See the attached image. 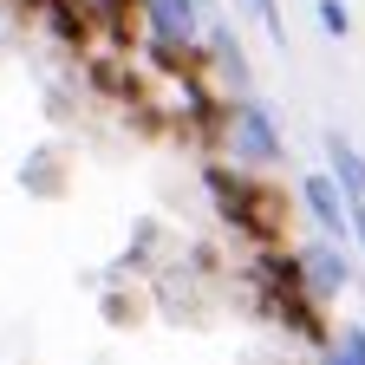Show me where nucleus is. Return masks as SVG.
<instances>
[{"instance_id":"nucleus-10","label":"nucleus","mask_w":365,"mask_h":365,"mask_svg":"<svg viewBox=\"0 0 365 365\" xmlns=\"http://www.w3.org/2000/svg\"><path fill=\"white\" fill-rule=\"evenodd\" d=\"M235 7H242V14H248V20H255V26L274 39V46H287V20H281V0H235Z\"/></svg>"},{"instance_id":"nucleus-5","label":"nucleus","mask_w":365,"mask_h":365,"mask_svg":"<svg viewBox=\"0 0 365 365\" xmlns=\"http://www.w3.org/2000/svg\"><path fill=\"white\" fill-rule=\"evenodd\" d=\"M294 261H300V281H307V294H313L319 307H333V300L359 281V255H352V242H333V235H307V242H294Z\"/></svg>"},{"instance_id":"nucleus-12","label":"nucleus","mask_w":365,"mask_h":365,"mask_svg":"<svg viewBox=\"0 0 365 365\" xmlns=\"http://www.w3.org/2000/svg\"><path fill=\"white\" fill-rule=\"evenodd\" d=\"M327 352H333L339 365H365V327H359V319H352V327H339Z\"/></svg>"},{"instance_id":"nucleus-2","label":"nucleus","mask_w":365,"mask_h":365,"mask_svg":"<svg viewBox=\"0 0 365 365\" xmlns=\"http://www.w3.org/2000/svg\"><path fill=\"white\" fill-rule=\"evenodd\" d=\"M202 190L215 202V222H228L248 248H274L287 242V202L261 170H235V163H202Z\"/></svg>"},{"instance_id":"nucleus-1","label":"nucleus","mask_w":365,"mask_h":365,"mask_svg":"<svg viewBox=\"0 0 365 365\" xmlns=\"http://www.w3.org/2000/svg\"><path fill=\"white\" fill-rule=\"evenodd\" d=\"M242 281H248V300L261 319L287 327L294 339H307L313 352L333 346V327H327V307H319L300 281V261H294V242H274V248H248L242 261Z\"/></svg>"},{"instance_id":"nucleus-6","label":"nucleus","mask_w":365,"mask_h":365,"mask_svg":"<svg viewBox=\"0 0 365 365\" xmlns=\"http://www.w3.org/2000/svg\"><path fill=\"white\" fill-rule=\"evenodd\" d=\"M137 33L182 46V53H202L209 33V0H137Z\"/></svg>"},{"instance_id":"nucleus-4","label":"nucleus","mask_w":365,"mask_h":365,"mask_svg":"<svg viewBox=\"0 0 365 365\" xmlns=\"http://www.w3.org/2000/svg\"><path fill=\"white\" fill-rule=\"evenodd\" d=\"M294 209L307 222V235H333V242H352V196L339 190V176L319 163V170H300L294 176Z\"/></svg>"},{"instance_id":"nucleus-13","label":"nucleus","mask_w":365,"mask_h":365,"mask_svg":"<svg viewBox=\"0 0 365 365\" xmlns=\"http://www.w3.org/2000/svg\"><path fill=\"white\" fill-rule=\"evenodd\" d=\"M352 255H359V267H365V209L352 215Z\"/></svg>"},{"instance_id":"nucleus-11","label":"nucleus","mask_w":365,"mask_h":365,"mask_svg":"<svg viewBox=\"0 0 365 365\" xmlns=\"http://www.w3.org/2000/svg\"><path fill=\"white\" fill-rule=\"evenodd\" d=\"M313 20H319L327 39H346L352 33V7H346V0H313Z\"/></svg>"},{"instance_id":"nucleus-3","label":"nucleus","mask_w":365,"mask_h":365,"mask_svg":"<svg viewBox=\"0 0 365 365\" xmlns=\"http://www.w3.org/2000/svg\"><path fill=\"white\" fill-rule=\"evenodd\" d=\"M222 157L235 163V170H261V176H274V170L287 163V130H281V118H274L255 91H235V98H228Z\"/></svg>"},{"instance_id":"nucleus-7","label":"nucleus","mask_w":365,"mask_h":365,"mask_svg":"<svg viewBox=\"0 0 365 365\" xmlns=\"http://www.w3.org/2000/svg\"><path fill=\"white\" fill-rule=\"evenodd\" d=\"M202 66H209V78L228 91V98H235V91H248V53H242L235 26L215 20V14H209V33H202Z\"/></svg>"},{"instance_id":"nucleus-9","label":"nucleus","mask_w":365,"mask_h":365,"mask_svg":"<svg viewBox=\"0 0 365 365\" xmlns=\"http://www.w3.org/2000/svg\"><path fill=\"white\" fill-rule=\"evenodd\" d=\"M91 14H98V26H105V39L118 46H137V0H85Z\"/></svg>"},{"instance_id":"nucleus-14","label":"nucleus","mask_w":365,"mask_h":365,"mask_svg":"<svg viewBox=\"0 0 365 365\" xmlns=\"http://www.w3.org/2000/svg\"><path fill=\"white\" fill-rule=\"evenodd\" d=\"M319 365H339V359H333V352H319Z\"/></svg>"},{"instance_id":"nucleus-8","label":"nucleus","mask_w":365,"mask_h":365,"mask_svg":"<svg viewBox=\"0 0 365 365\" xmlns=\"http://www.w3.org/2000/svg\"><path fill=\"white\" fill-rule=\"evenodd\" d=\"M327 170L339 176V190L352 196V209H365V150L346 130H327Z\"/></svg>"}]
</instances>
